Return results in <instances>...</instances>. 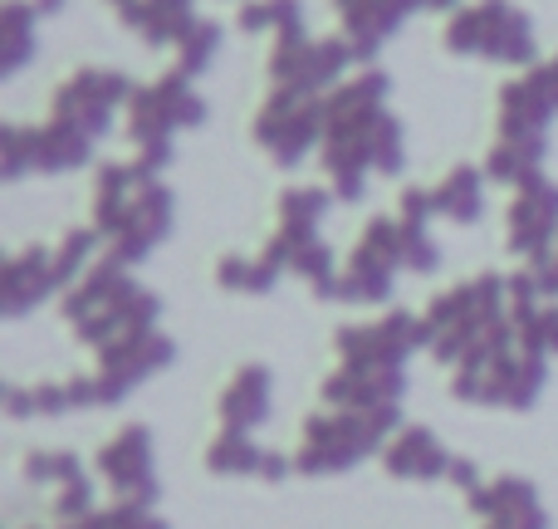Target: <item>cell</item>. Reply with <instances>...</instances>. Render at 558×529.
Returning a JSON list of instances; mask_svg holds the SVG:
<instances>
[{
	"label": "cell",
	"mask_w": 558,
	"mask_h": 529,
	"mask_svg": "<svg viewBox=\"0 0 558 529\" xmlns=\"http://www.w3.org/2000/svg\"><path fill=\"white\" fill-rule=\"evenodd\" d=\"M539 157H544V137H505L485 167H490L495 182L530 187V182H539Z\"/></svg>",
	"instance_id": "obj_11"
},
{
	"label": "cell",
	"mask_w": 558,
	"mask_h": 529,
	"mask_svg": "<svg viewBox=\"0 0 558 529\" xmlns=\"http://www.w3.org/2000/svg\"><path fill=\"white\" fill-rule=\"evenodd\" d=\"M324 128L328 113L318 108V98L308 88H284L260 113V147L275 153L279 163H299L314 147V137H324Z\"/></svg>",
	"instance_id": "obj_2"
},
{
	"label": "cell",
	"mask_w": 558,
	"mask_h": 529,
	"mask_svg": "<svg viewBox=\"0 0 558 529\" xmlns=\"http://www.w3.org/2000/svg\"><path fill=\"white\" fill-rule=\"evenodd\" d=\"M324 212H328V192H318V187H299V192H284V202H279V226L314 231Z\"/></svg>",
	"instance_id": "obj_14"
},
{
	"label": "cell",
	"mask_w": 558,
	"mask_h": 529,
	"mask_svg": "<svg viewBox=\"0 0 558 529\" xmlns=\"http://www.w3.org/2000/svg\"><path fill=\"white\" fill-rule=\"evenodd\" d=\"M98 466H104V476L113 481V491L123 495L128 505H147V501H153V491H157V481H153V442H147L143 426L118 432L113 442L104 446Z\"/></svg>",
	"instance_id": "obj_7"
},
{
	"label": "cell",
	"mask_w": 558,
	"mask_h": 529,
	"mask_svg": "<svg viewBox=\"0 0 558 529\" xmlns=\"http://www.w3.org/2000/svg\"><path fill=\"white\" fill-rule=\"evenodd\" d=\"M25 471L35 476V481H49V485H74V481H84V466H78L74 456H64V452H39V456H29Z\"/></svg>",
	"instance_id": "obj_15"
},
{
	"label": "cell",
	"mask_w": 558,
	"mask_h": 529,
	"mask_svg": "<svg viewBox=\"0 0 558 529\" xmlns=\"http://www.w3.org/2000/svg\"><path fill=\"white\" fill-rule=\"evenodd\" d=\"M422 338V324L412 314H387L373 324H353L338 334V353L343 368H402V358L412 353Z\"/></svg>",
	"instance_id": "obj_3"
},
{
	"label": "cell",
	"mask_w": 558,
	"mask_h": 529,
	"mask_svg": "<svg viewBox=\"0 0 558 529\" xmlns=\"http://www.w3.org/2000/svg\"><path fill=\"white\" fill-rule=\"evenodd\" d=\"M432 206L441 216H451V221H475V216H481V177H475L471 167H456L432 192Z\"/></svg>",
	"instance_id": "obj_12"
},
{
	"label": "cell",
	"mask_w": 558,
	"mask_h": 529,
	"mask_svg": "<svg viewBox=\"0 0 558 529\" xmlns=\"http://www.w3.org/2000/svg\"><path fill=\"white\" fill-rule=\"evenodd\" d=\"M451 45L465 55H495V59H530V29L520 15H510L505 5H481L471 15H461L451 25Z\"/></svg>",
	"instance_id": "obj_5"
},
{
	"label": "cell",
	"mask_w": 558,
	"mask_h": 529,
	"mask_svg": "<svg viewBox=\"0 0 558 529\" xmlns=\"http://www.w3.org/2000/svg\"><path fill=\"white\" fill-rule=\"evenodd\" d=\"M211 471H226V476H245V471H265V456H260V446L251 442L245 432H226L221 442L211 446Z\"/></svg>",
	"instance_id": "obj_13"
},
{
	"label": "cell",
	"mask_w": 558,
	"mask_h": 529,
	"mask_svg": "<svg viewBox=\"0 0 558 529\" xmlns=\"http://www.w3.org/2000/svg\"><path fill=\"white\" fill-rule=\"evenodd\" d=\"M387 426H397V407L383 412H333L314 417L304 426V446H299V471L304 476H328L343 466L363 461L367 452H377V442L387 436Z\"/></svg>",
	"instance_id": "obj_1"
},
{
	"label": "cell",
	"mask_w": 558,
	"mask_h": 529,
	"mask_svg": "<svg viewBox=\"0 0 558 529\" xmlns=\"http://www.w3.org/2000/svg\"><path fill=\"white\" fill-rule=\"evenodd\" d=\"M265 397H270V377H265V368H241V373L231 377V387H226V397H221V417L235 426V432H251V426L270 412Z\"/></svg>",
	"instance_id": "obj_10"
},
{
	"label": "cell",
	"mask_w": 558,
	"mask_h": 529,
	"mask_svg": "<svg viewBox=\"0 0 558 529\" xmlns=\"http://www.w3.org/2000/svg\"><path fill=\"white\" fill-rule=\"evenodd\" d=\"M505 236H510V251H520L524 261H544L554 255V241H558V187L554 182H530L520 187L510 206V221H505Z\"/></svg>",
	"instance_id": "obj_4"
},
{
	"label": "cell",
	"mask_w": 558,
	"mask_h": 529,
	"mask_svg": "<svg viewBox=\"0 0 558 529\" xmlns=\"http://www.w3.org/2000/svg\"><path fill=\"white\" fill-rule=\"evenodd\" d=\"M54 285H64L59 279V261L54 255H45V251H25V255H15L5 269V309L10 314H25L35 299H45Z\"/></svg>",
	"instance_id": "obj_9"
},
{
	"label": "cell",
	"mask_w": 558,
	"mask_h": 529,
	"mask_svg": "<svg viewBox=\"0 0 558 529\" xmlns=\"http://www.w3.org/2000/svg\"><path fill=\"white\" fill-rule=\"evenodd\" d=\"M387 471L402 476V481H436V476H446L456 466V456L446 452L441 442H436L432 432H422V426H407L402 436H397L392 446H387Z\"/></svg>",
	"instance_id": "obj_8"
},
{
	"label": "cell",
	"mask_w": 558,
	"mask_h": 529,
	"mask_svg": "<svg viewBox=\"0 0 558 529\" xmlns=\"http://www.w3.org/2000/svg\"><path fill=\"white\" fill-rule=\"evenodd\" d=\"M128 94V84L118 74H78L74 84H64V94L54 98V123L74 128L84 137L108 133V113Z\"/></svg>",
	"instance_id": "obj_6"
}]
</instances>
